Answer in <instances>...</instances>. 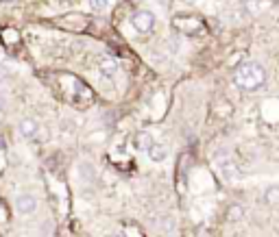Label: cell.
Listing matches in <instances>:
<instances>
[{"mask_svg": "<svg viewBox=\"0 0 279 237\" xmlns=\"http://www.w3.org/2000/svg\"><path fill=\"white\" fill-rule=\"evenodd\" d=\"M234 83L245 92H255L266 83V72L260 63L255 61H245L240 63L234 74Z\"/></svg>", "mask_w": 279, "mask_h": 237, "instance_id": "obj_1", "label": "cell"}, {"mask_svg": "<svg viewBox=\"0 0 279 237\" xmlns=\"http://www.w3.org/2000/svg\"><path fill=\"white\" fill-rule=\"evenodd\" d=\"M164 229H166V233H173V229H175V220H173V218H166V220H164Z\"/></svg>", "mask_w": 279, "mask_h": 237, "instance_id": "obj_14", "label": "cell"}, {"mask_svg": "<svg viewBox=\"0 0 279 237\" xmlns=\"http://www.w3.org/2000/svg\"><path fill=\"white\" fill-rule=\"evenodd\" d=\"M98 70H100V74H103L105 79H116V74H118V63H116L111 57H105V59H100Z\"/></svg>", "mask_w": 279, "mask_h": 237, "instance_id": "obj_5", "label": "cell"}, {"mask_svg": "<svg viewBox=\"0 0 279 237\" xmlns=\"http://www.w3.org/2000/svg\"><path fill=\"white\" fill-rule=\"evenodd\" d=\"M17 128H20L22 137H26V139H33L35 135H37V131H39V126H37V122L35 120H22Z\"/></svg>", "mask_w": 279, "mask_h": 237, "instance_id": "obj_8", "label": "cell"}, {"mask_svg": "<svg viewBox=\"0 0 279 237\" xmlns=\"http://www.w3.org/2000/svg\"><path fill=\"white\" fill-rule=\"evenodd\" d=\"M0 150H4V139L0 137Z\"/></svg>", "mask_w": 279, "mask_h": 237, "instance_id": "obj_16", "label": "cell"}, {"mask_svg": "<svg viewBox=\"0 0 279 237\" xmlns=\"http://www.w3.org/2000/svg\"><path fill=\"white\" fill-rule=\"evenodd\" d=\"M87 2H90L92 11H96V13H103L109 7V0H87Z\"/></svg>", "mask_w": 279, "mask_h": 237, "instance_id": "obj_12", "label": "cell"}, {"mask_svg": "<svg viewBox=\"0 0 279 237\" xmlns=\"http://www.w3.org/2000/svg\"><path fill=\"white\" fill-rule=\"evenodd\" d=\"M135 150H140V152H148V148H151L153 146V141H155V139H153L151 137V133H146V131H140L138 135H135Z\"/></svg>", "mask_w": 279, "mask_h": 237, "instance_id": "obj_7", "label": "cell"}, {"mask_svg": "<svg viewBox=\"0 0 279 237\" xmlns=\"http://www.w3.org/2000/svg\"><path fill=\"white\" fill-rule=\"evenodd\" d=\"M264 200L269 205H279V185H271L264 192Z\"/></svg>", "mask_w": 279, "mask_h": 237, "instance_id": "obj_9", "label": "cell"}, {"mask_svg": "<svg viewBox=\"0 0 279 237\" xmlns=\"http://www.w3.org/2000/svg\"><path fill=\"white\" fill-rule=\"evenodd\" d=\"M148 157H151V161L162 163V161H166V157H168V148H166L164 144H157V141H153V146L148 148Z\"/></svg>", "mask_w": 279, "mask_h": 237, "instance_id": "obj_6", "label": "cell"}, {"mask_svg": "<svg viewBox=\"0 0 279 237\" xmlns=\"http://www.w3.org/2000/svg\"><path fill=\"white\" fill-rule=\"evenodd\" d=\"M15 209L20 213H33L35 209H37V200H35V196H31V194H22V196L15 198Z\"/></svg>", "mask_w": 279, "mask_h": 237, "instance_id": "obj_4", "label": "cell"}, {"mask_svg": "<svg viewBox=\"0 0 279 237\" xmlns=\"http://www.w3.org/2000/svg\"><path fill=\"white\" fill-rule=\"evenodd\" d=\"M214 165H216V170L221 172V176L225 181H238L240 179L238 165H236L234 157H231L227 150H218L216 155H214Z\"/></svg>", "mask_w": 279, "mask_h": 237, "instance_id": "obj_2", "label": "cell"}, {"mask_svg": "<svg viewBox=\"0 0 279 237\" xmlns=\"http://www.w3.org/2000/svg\"><path fill=\"white\" fill-rule=\"evenodd\" d=\"M2 2H4V0H2Z\"/></svg>", "mask_w": 279, "mask_h": 237, "instance_id": "obj_17", "label": "cell"}, {"mask_svg": "<svg viewBox=\"0 0 279 237\" xmlns=\"http://www.w3.org/2000/svg\"><path fill=\"white\" fill-rule=\"evenodd\" d=\"M79 172H81V176H83V181H94L96 179V170H94V165L92 163H81L79 165Z\"/></svg>", "mask_w": 279, "mask_h": 237, "instance_id": "obj_10", "label": "cell"}, {"mask_svg": "<svg viewBox=\"0 0 279 237\" xmlns=\"http://www.w3.org/2000/svg\"><path fill=\"white\" fill-rule=\"evenodd\" d=\"M2 109H4V100L0 98V118H2Z\"/></svg>", "mask_w": 279, "mask_h": 237, "instance_id": "obj_15", "label": "cell"}, {"mask_svg": "<svg viewBox=\"0 0 279 237\" xmlns=\"http://www.w3.org/2000/svg\"><path fill=\"white\" fill-rule=\"evenodd\" d=\"M242 216H245V209H242L240 205H231L227 209V220L229 222H238V220H242Z\"/></svg>", "mask_w": 279, "mask_h": 237, "instance_id": "obj_11", "label": "cell"}, {"mask_svg": "<svg viewBox=\"0 0 279 237\" xmlns=\"http://www.w3.org/2000/svg\"><path fill=\"white\" fill-rule=\"evenodd\" d=\"M242 4H245V9L249 13H258L262 9V0H242Z\"/></svg>", "mask_w": 279, "mask_h": 237, "instance_id": "obj_13", "label": "cell"}, {"mask_svg": "<svg viewBox=\"0 0 279 237\" xmlns=\"http://www.w3.org/2000/svg\"><path fill=\"white\" fill-rule=\"evenodd\" d=\"M131 26L138 33H151L155 28V15L151 11H135L131 15Z\"/></svg>", "mask_w": 279, "mask_h": 237, "instance_id": "obj_3", "label": "cell"}]
</instances>
